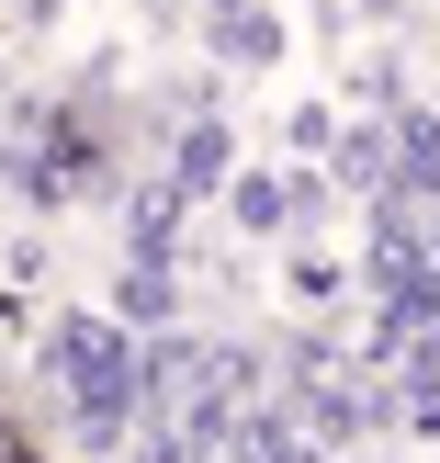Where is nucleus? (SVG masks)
Instances as JSON below:
<instances>
[{"instance_id": "obj_2", "label": "nucleus", "mask_w": 440, "mask_h": 463, "mask_svg": "<svg viewBox=\"0 0 440 463\" xmlns=\"http://www.w3.org/2000/svg\"><path fill=\"white\" fill-rule=\"evenodd\" d=\"M215 170H226V136H215V125H192V136H181V181H170V193H203Z\"/></svg>"}, {"instance_id": "obj_1", "label": "nucleus", "mask_w": 440, "mask_h": 463, "mask_svg": "<svg viewBox=\"0 0 440 463\" xmlns=\"http://www.w3.org/2000/svg\"><path fill=\"white\" fill-rule=\"evenodd\" d=\"M57 384H68V407L90 430H125V407H136V362H125V339L102 317H68L57 328Z\"/></svg>"}, {"instance_id": "obj_4", "label": "nucleus", "mask_w": 440, "mask_h": 463, "mask_svg": "<svg viewBox=\"0 0 440 463\" xmlns=\"http://www.w3.org/2000/svg\"><path fill=\"white\" fill-rule=\"evenodd\" d=\"M125 306H136V317H158V306H170V271H158V260H136V283H125Z\"/></svg>"}, {"instance_id": "obj_5", "label": "nucleus", "mask_w": 440, "mask_h": 463, "mask_svg": "<svg viewBox=\"0 0 440 463\" xmlns=\"http://www.w3.org/2000/svg\"><path fill=\"white\" fill-rule=\"evenodd\" d=\"M238 463H305V452H294L283 430H238Z\"/></svg>"}, {"instance_id": "obj_3", "label": "nucleus", "mask_w": 440, "mask_h": 463, "mask_svg": "<svg viewBox=\"0 0 440 463\" xmlns=\"http://www.w3.org/2000/svg\"><path fill=\"white\" fill-rule=\"evenodd\" d=\"M215 45H226V57H271V23H260V12H238V0H226V12H215Z\"/></svg>"}]
</instances>
